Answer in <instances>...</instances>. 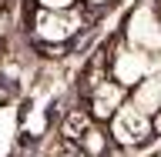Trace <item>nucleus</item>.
Instances as JSON below:
<instances>
[{
    "mask_svg": "<svg viewBox=\"0 0 161 157\" xmlns=\"http://www.w3.org/2000/svg\"><path fill=\"white\" fill-rule=\"evenodd\" d=\"M91 20L87 10H67V13H54V10H37L27 3V17H24V34L30 37V47H70V40L77 34H87Z\"/></svg>",
    "mask_w": 161,
    "mask_h": 157,
    "instance_id": "nucleus-1",
    "label": "nucleus"
},
{
    "mask_svg": "<svg viewBox=\"0 0 161 157\" xmlns=\"http://www.w3.org/2000/svg\"><path fill=\"white\" fill-rule=\"evenodd\" d=\"M121 40L128 47H138L151 57L161 54V10L154 0H141L138 7L124 17V27H121Z\"/></svg>",
    "mask_w": 161,
    "mask_h": 157,
    "instance_id": "nucleus-2",
    "label": "nucleus"
},
{
    "mask_svg": "<svg viewBox=\"0 0 161 157\" xmlns=\"http://www.w3.org/2000/svg\"><path fill=\"white\" fill-rule=\"evenodd\" d=\"M158 67H161L158 57H151V54H144L138 47H128L124 40L114 44L111 54H108V77L118 80L124 90H134L138 84H144Z\"/></svg>",
    "mask_w": 161,
    "mask_h": 157,
    "instance_id": "nucleus-3",
    "label": "nucleus"
},
{
    "mask_svg": "<svg viewBox=\"0 0 161 157\" xmlns=\"http://www.w3.org/2000/svg\"><path fill=\"white\" fill-rule=\"evenodd\" d=\"M108 134H111V140H114V147H121V150L141 147V144H148V140L154 137V117H148L141 107H134L128 100V104L111 117Z\"/></svg>",
    "mask_w": 161,
    "mask_h": 157,
    "instance_id": "nucleus-4",
    "label": "nucleus"
},
{
    "mask_svg": "<svg viewBox=\"0 0 161 157\" xmlns=\"http://www.w3.org/2000/svg\"><path fill=\"white\" fill-rule=\"evenodd\" d=\"M131 104L141 107L148 117L161 114V70H154L144 84H138V87L131 90Z\"/></svg>",
    "mask_w": 161,
    "mask_h": 157,
    "instance_id": "nucleus-5",
    "label": "nucleus"
},
{
    "mask_svg": "<svg viewBox=\"0 0 161 157\" xmlns=\"http://www.w3.org/2000/svg\"><path fill=\"white\" fill-rule=\"evenodd\" d=\"M77 147L87 157H108L111 147H114V140H111V134H108L104 124H91V127L84 130V137L77 140Z\"/></svg>",
    "mask_w": 161,
    "mask_h": 157,
    "instance_id": "nucleus-6",
    "label": "nucleus"
},
{
    "mask_svg": "<svg viewBox=\"0 0 161 157\" xmlns=\"http://www.w3.org/2000/svg\"><path fill=\"white\" fill-rule=\"evenodd\" d=\"M91 124H94V117L87 114V107H74V110L64 114V120H60V137L67 140V144H77Z\"/></svg>",
    "mask_w": 161,
    "mask_h": 157,
    "instance_id": "nucleus-7",
    "label": "nucleus"
},
{
    "mask_svg": "<svg viewBox=\"0 0 161 157\" xmlns=\"http://www.w3.org/2000/svg\"><path fill=\"white\" fill-rule=\"evenodd\" d=\"M27 3L37 10H54V13H67V10L80 7V0H27Z\"/></svg>",
    "mask_w": 161,
    "mask_h": 157,
    "instance_id": "nucleus-8",
    "label": "nucleus"
},
{
    "mask_svg": "<svg viewBox=\"0 0 161 157\" xmlns=\"http://www.w3.org/2000/svg\"><path fill=\"white\" fill-rule=\"evenodd\" d=\"M114 0H80V7L87 10V13H97V10H108Z\"/></svg>",
    "mask_w": 161,
    "mask_h": 157,
    "instance_id": "nucleus-9",
    "label": "nucleus"
},
{
    "mask_svg": "<svg viewBox=\"0 0 161 157\" xmlns=\"http://www.w3.org/2000/svg\"><path fill=\"white\" fill-rule=\"evenodd\" d=\"M154 134H161V114H154Z\"/></svg>",
    "mask_w": 161,
    "mask_h": 157,
    "instance_id": "nucleus-10",
    "label": "nucleus"
},
{
    "mask_svg": "<svg viewBox=\"0 0 161 157\" xmlns=\"http://www.w3.org/2000/svg\"><path fill=\"white\" fill-rule=\"evenodd\" d=\"M154 157H161V154H154Z\"/></svg>",
    "mask_w": 161,
    "mask_h": 157,
    "instance_id": "nucleus-11",
    "label": "nucleus"
}]
</instances>
